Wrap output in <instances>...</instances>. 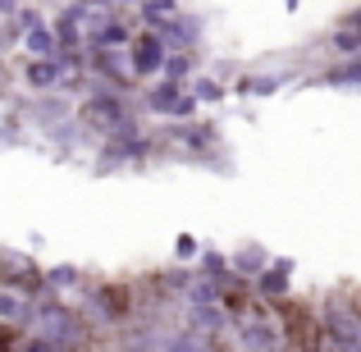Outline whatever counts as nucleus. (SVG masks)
Returning a JSON list of instances; mask_svg holds the SVG:
<instances>
[{"label": "nucleus", "instance_id": "nucleus-18", "mask_svg": "<svg viewBox=\"0 0 361 352\" xmlns=\"http://www.w3.org/2000/svg\"><path fill=\"white\" fill-rule=\"evenodd\" d=\"M279 83H283L279 73H270V78H252V73H247V78L238 83V92H243V97H270V92L279 87Z\"/></svg>", "mask_w": 361, "mask_h": 352}, {"label": "nucleus", "instance_id": "nucleus-8", "mask_svg": "<svg viewBox=\"0 0 361 352\" xmlns=\"http://www.w3.org/2000/svg\"><path fill=\"white\" fill-rule=\"evenodd\" d=\"M87 69L97 73V78H106V87H128L133 83V69H128V60H123L119 51H92L87 55Z\"/></svg>", "mask_w": 361, "mask_h": 352}, {"label": "nucleus", "instance_id": "nucleus-19", "mask_svg": "<svg viewBox=\"0 0 361 352\" xmlns=\"http://www.w3.org/2000/svg\"><path fill=\"white\" fill-rule=\"evenodd\" d=\"M23 316H27L23 298H18L14 289H0V320H23Z\"/></svg>", "mask_w": 361, "mask_h": 352}, {"label": "nucleus", "instance_id": "nucleus-11", "mask_svg": "<svg viewBox=\"0 0 361 352\" xmlns=\"http://www.w3.org/2000/svg\"><path fill=\"white\" fill-rule=\"evenodd\" d=\"M169 138H174L183 151H197V156L215 147V128L211 123H169Z\"/></svg>", "mask_w": 361, "mask_h": 352}, {"label": "nucleus", "instance_id": "nucleus-3", "mask_svg": "<svg viewBox=\"0 0 361 352\" xmlns=\"http://www.w3.org/2000/svg\"><path fill=\"white\" fill-rule=\"evenodd\" d=\"M320 348L361 352V307H353L348 298H329L320 307Z\"/></svg>", "mask_w": 361, "mask_h": 352}, {"label": "nucleus", "instance_id": "nucleus-20", "mask_svg": "<svg viewBox=\"0 0 361 352\" xmlns=\"http://www.w3.org/2000/svg\"><path fill=\"white\" fill-rule=\"evenodd\" d=\"M220 97H224V87L215 78H197L192 83V101H220Z\"/></svg>", "mask_w": 361, "mask_h": 352}, {"label": "nucleus", "instance_id": "nucleus-21", "mask_svg": "<svg viewBox=\"0 0 361 352\" xmlns=\"http://www.w3.org/2000/svg\"><path fill=\"white\" fill-rule=\"evenodd\" d=\"M174 0H142V18H147V23H160V14H174Z\"/></svg>", "mask_w": 361, "mask_h": 352}, {"label": "nucleus", "instance_id": "nucleus-22", "mask_svg": "<svg viewBox=\"0 0 361 352\" xmlns=\"http://www.w3.org/2000/svg\"><path fill=\"white\" fill-rule=\"evenodd\" d=\"M46 279H51V289H73V284H78V270H73V265H55Z\"/></svg>", "mask_w": 361, "mask_h": 352}, {"label": "nucleus", "instance_id": "nucleus-4", "mask_svg": "<svg viewBox=\"0 0 361 352\" xmlns=\"http://www.w3.org/2000/svg\"><path fill=\"white\" fill-rule=\"evenodd\" d=\"M233 334L243 352H283V329L265 316V307H247L243 316H233Z\"/></svg>", "mask_w": 361, "mask_h": 352}, {"label": "nucleus", "instance_id": "nucleus-14", "mask_svg": "<svg viewBox=\"0 0 361 352\" xmlns=\"http://www.w3.org/2000/svg\"><path fill=\"white\" fill-rule=\"evenodd\" d=\"M197 32H202V28H197L192 18H169V23L160 28L156 37H160V42H165V46H169V42H178V46H183V51H188V46L197 42Z\"/></svg>", "mask_w": 361, "mask_h": 352}, {"label": "nucleus", "instance_id": "nucleus-25", "mask_svg": "<svg viewBox=\"0 0 361 352\" xmlns=\"http://www.w3.org/2000/svg\"><path fill=\"white\" fill-rule=\"evenodd\" d=\"M82 5H92V9H101V5H106V9H110V5H119V0H82Z\"/></svg>", "mask_w": 361, "mask_h": 352}, {"label": "nucleus", "instance_id": "nucleus-12", "mask_svg": "<svg viewBox=\"0 0 361 352\" xmlns=\"http://www.w3.org/2000/svg\"><path fill=\"white\" fill-rule=\"evenodd\" d=\"M23 78H27V87H32V92L60 87V83H64V64H60V55H55V60H32V64L23 69Z\"/></svg>", "mask_w": 361, "mask_h": 352}, {"label": "nucleus", "instance_id": "nucleus-5", "mask_svg": "<svg viewBox=\"0 0 361 352\" xmlns=\"http://www.w3.org/2000/svg\"><path fill=\"white\" fill-rule=\"evenodd\" d=\"M160 64H165V42H160L156 32L128 37V69H133V78H156Z\"/></svg>", "mask_w": 361, "mask_h": 352}, {"label": "nucleus", "instance_id": "nucleus-23", "mask_svg": "<svg viewBox=\"0 0 361 352\" xmlns=\"http://www.w3.org/2000/svg\"><path fill=\"white\" fill-rule=\"evenodd\" d=\"M14 23H18V32H32V28H42V14H37V9H18Z\"/></svg>", "mask_w": 361, "mask_h": 352}, {"label": "nucleus", "instance_id": "nucleus-9", "mask_svg": "<svg viewBox=\"0 0 361 352\" xmlns=\"http://www.w3.org/2000/svg\"><path fill=\"white\" fill-rule=\"evenodd\" d=\"M183 329H188V334H202V339H220V329H224V307H220V302H211V307H188Z\"/></svg>", "mask_w": 361, "mask_h": 352}, {"label": "nucleus", "instance_id": "nucleus-15", "mask_svg": "<svg viewBox=\"0 0 361 352\" xmlns=\"http://www.w3.org/2000/svg\"><path fill=\"white\" fill-rule=\"evenodd\" d=\"M325 83H329V87H361V55L348 60V64H338V69H329Z\"/></svg>", "mask_w": 361, "mask_h": 352}, {"label": "nucleus", "instance_id": "nucleus-17", "mask_svg": "<svg viewBox=\"0 0 361 352\" xmlns=\"http://www.w3.org/2000/svg\"><path fill=\"white\" fill-rule=\"evenodd\" d=\"M233 265H238V274H243V279H252V274H256V270H265L270 261H265V252H261V247H247V252L233 256Z\"/></svg>", "mask_w": 361, "mask_h": 352}, {"label": "nucleus", "instance_id": "nucleus-1", "mask_svg": "<svg viewBox=\"0 0 361 352\" xmlns=\"http://www.w3.org/2000/svg\"><path fill=\"white\" fill-rule=\"evenodd\" d=\"M27 329H32L37 339H46V344L64 348V352H82L92 344L87 320H82L78 311H69L64 302H55V298H46L42 307H27Z\"/></svg>", "mask_w": 361, "mask_h": 352}, {"label": "nucleus", "instance_id": "nucleus-24", "mask_svg": "<svg viewBox=\"0 0 361 352\" xmlns=\"http://www.w3.org/2000/svg\"><path fill=\"white\" fill-rule=\"evenodd\" d=\"M174 256H178V261H183V256H197V243H192V238H178V243H174Z\"/></svg>", "mask_w": 361, "mask_h": 352}, {"label": "nucleus", "instance_id": "nucleus-7", "mask_svg": "<svg viewBox=\"0 0 361 352\" xmlns=\"http://www.w3.org/2000/svg\"><path fill=\"white\" fill-rule=\"evenodd\" d=\"M192 92L174 87V83H160V87L147 92V110H156V115H169V119H188L192 115Z\"/></svg>", "mask_w": 361, "mask_h": 352}, {"label": "nucleus", "instance_id": "nucleus-10", "mask_svg": "<svg viewBox=\"0 0 361 352\" xmlns=\"http://www.w3.org/2000/svg\"><path fill=\"white\" fill-rule=\"evenodd\" d=\"M288 284H293V265L288 261H270L261 274H256V293L261 298H288Z\"/></svg>", "mask_w": 361, "mask_h": 352}, {"label": "nucleus", "instance_id": "nucleus-16", "mask_svg": "<svg viewBox=\"0 0 361 352\" xmlns=\"http://www.w3.org/2000/svg\"><path fill=\"white\" fill-rule=\"evenodd\" d=\"M160 73H165V83H174V87H178V83H183L188 73H192V55H188V51H178V55H165Z\"/></svg>", "mask_w": 361, "mask_h": 352}, {"label": "nucleus", "instance_id": "nucleus-13", "mask_svg": "<svg viewBox=\"0 0 361 352\" xmlns=\"http://www.w3.org/2000/svg\"><path fill=\"white\" fill-rule=\"evenodd\" d=\"M23 51L32 55V60H55L60 55V42H55V32L51 28H32V32H23Z\"/></svg>", "mask_w": 361, "mask_h": 352}, {"label": "nucleus", "instance_id": "nucleus-2", "mask_svg": "<svg viewBox=\"0 0 361 352\" xmlns=\"http://www.w3.org/2000/svg\"><path fill=\"white\" fill-rule=\"evenodd\" d=\"M78 123H82V128L106 133L110 142L137 133V128H133V106L119 97L115 87H97V92H92V97L82 101V110H78Z\"/></svg>", "mask_w": 361, "mask_h": 352}, {"label": "nucleus", "instance_id": "nucleus-6", "mask_svg": "<svg viewBox=\"0 0 361 352\" xmlns=\"http://www.w3.org/2000/svg\"><path fill=\"white\" fill-rule=\"evenodd\" d=\"M147 138H137V133H128V138H115L106 151H101V160H97V169L101 174H110V169H123V165H142L147 160Z\"/></svg>", "mask_w": 361, "mask_h": 352}, {"label": "nucleus", "instance_id": "nucleus-26", "mask_svg": "<svg viewBox=\"0 0 361 352\" xmlns=\"http://www.w3.org/2000/svg\"><path fill=\"white\" fill-rule=\"evenodd\" d=\"M9 348V334H5V329H0V352H5Z\"/></svg>", "mask_w": 361, "mask_h": 352}]
</instances>
